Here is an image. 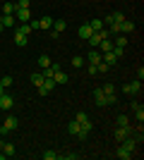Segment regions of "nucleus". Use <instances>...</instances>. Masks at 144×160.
Segmentation results:
<instances>
[{"mask_svg": "<svg viewBox=\"0 0 144 160\" xmlns=\"http://www.w3.org/2000/svg\"><path fill=\"white\" fill-rule=\"evenodd\" d=\"M132 31H135V22H130V19L120 22V33H132Z\"/></svg>", "mask_w": 144, "mask_h": 160, "instance_id": "nucleus-16", "label": "nucleus"}, {"mask_svg": "<svg viewBox=\"0 0 144 160\" xmlns=\"http://www.w3.org/2000/svg\"><path fill=\"white\" fill-rule=\"evenodd\" d=\"M113 53H115V58H123L125 48H118V46H113Z\"/></svg>", "mask_w": 144, "mask_h": 160, "instance_id": "nucleus-34", "label": "nucleus"}, {"mask_svg": "<svg viewBox=\"0 0 144 160\" xmlns=\"http://www.w3.org/2000/svg\"><path fill=\"white\" fill-rule=\"evenodd\" d=\"M67 132H70V134H75V136H77V132H79V124H77V120H72V122L67 124Z\"/></svg>", "mask_w": 144, "mask_h": 160, "instance_id": "nucleus-27", "label": "nucleus"}, {"mask_svg": "<svg viewBox=\"0 0 144 160\" xmlns=\"http://www.w3.org/2000/svg\"><path fill=\"white\" fill-rule=\"evenodd\" d=\"M17 129H19V120L14 115H7L5 122L0 124V134H10V132H17Z\"/></svg>", "mask_w": 144, "mask_h": 160, "instance_id": "nucleus-1", "label": "nucleus"}, {"mask_svg": "<svg viewBox=\"0 0 144 160\" xmlns=\"http://www.w3.org/2000/svg\"><path fill=\"white\" fill-rule=\"evenodd\" d=\"M12 108H14V98L7 96V93H3L0 96V110H12Z\"/></svg>", "mask_w": 144, "mask_h": 160, "instance_id": "nucleus-8", "label": "nucleus"}, {"mask_svg": "<svg viewBox=\"0 0 144 160\" xmlns=\"http://www.w3.org/2000/svg\"><path fill=\"white\" fill-rule=\"evenodd\" d=\"M87 72H89L91 77H96V74H99V69H96V65H89V67H87Z\"/></svg>", "mask_w": 144, "mask_h": 160, "instance_id": "nucleus-36", "label": "nucleus"}, {"mask_svg": "<svg viewBox=\"0 0 144 160\" xmlns=\"http://www.w3.org/2000/svg\"><path fill=\"white\" fill-rule=\"evenodd\" d=\"M55 86H58V84H55L53 79H43V84L39 86V93H41V96H48L51 91H55Z\"/></svg>", "mask_w": 144, "mask_h": 160, "instance_id": "nucleus-7", "label": "nucleus"}, {"mask_svg": "<svg viewBox=\"0 0 144 160\" xmlns=\"http://www.w3.org/2000/svg\"><path fill=\"white\" fill-rule=\"evenodd\" d=\"M91 129H94V124H91V120L87 117L84 122H79V132H77V136H79V139H87V136L91 134Z\"/></svg>", "mask_w": 144, "mask_h": 160, "instance_id": "nucleus-4", "label": "nucleus"}, {"mask_svg": "<svg viewBox=\"0 0 144 160\" xmlns=\"http://www.w3.org/2000/svg\"><path fill=\"white\" fill-rule=\"evenodd\" d=\"M101 91L106 93V98H108V105L118 103V88H115V84H110V81H106V84L101 86Z\"/></svg>", "mask_w": 144, "mask_h": 160, "instance_id": "nucleus-2", "label": "nucleus"}, {"mask_svg": "<svg viewBox=\"0 0 144 160\" xmlns=\"http://www.w3.org/2000/svg\"><path fill=\"white\" fill-rule=\"evenodd\" d=\"M82 65H84V58H82V55H77V58H72V67H75V69H79Z\"/></svg>", "mask_w": 144, "mask_h": 160, "instance_id": "nucleus-30", "label": "nucleus"}, {"mask_svg": "<svg viewBox=\"0 0 144 160\" xmlns=\"http://www.w3.org/2000/svg\"><path fill=\"white\" fill-rule=\"evenodd\" d=\"M94 103L99 108H106V105H108V98H106V93H103L101 88H96V91H94Z\"/></svg>", "mask_w": 144, "mask_h": 160, "instance_id": "nucleus-9", "label": "nucleus"}, {"mask_svg": "<svg viewBox=\"0 0 144 160\" xmlns=\"http://www.w3.org/2000/svg\"><path fill=\"white\" fill-rule=\"evenodd\" d=\"M39 24H41L43 31H48V29L53 27V17H43V19H39Z\"/></svg>", "mask_w": 144, "mask_h": 160, "instance_id": "nucleus-21", "label": "nucleus"}, {"mask_svg": "<svg viewBox=\"0 0 144 160\" xmlns=\"http://www.w3.org/2000/svg\"><path fill=\"white\" fill-rule=\"evenodd\" d=\"M87 60H89V65H99V62H101V53H99V48H91L89 55H87Z\"/></svg>", "mask_w": 144, "mask_h": 160, "instance_id": "nucleus-11", "label": "nucleus"}, {"mask_svg": "<svg viewBox=\"0 0 144 160\" xmlns=\"http://www.w3.org/2000/svg\"><path fill=\"white\" fill-rule=\"evenodd\" d=\"M0 151H3V155H5V158H12V155H14V143L3 141V148H0Z\"/></svg>", "mask_w": 144, "mask_h": 160, "instance_id": "nucleus-15", "label": "nucleus"}, {"mask_svg": "<svg viewBox=\"0 0 144 160\" xmlns=\"http://www.w3.org/2000/svg\"><path fill=\"white\" fill-rule=\"evenodd\" d=\"M29 81H31V84H34V86L39 88V86L43 84V74H41V72H34V74H29Z\"/></svg>", "mask_w": 144, "mask_h": 160, "instance_id": "nucleus-19", "label": "nucleus"}, {"mask_svg": "<svg viewBox=\"0 0 144 160\" xmlns=\"http://www.w3.org/2000/svg\"><path fill=\"white\" fill-rule=\"evenodd\" d=\"M29 5H31V0H17V2H14V7H17V10H27Z\"/></svg>", "mask_w": 144, "mask_h": 160, "instance_id": "nucleus-28", "label": "nucleus"}, {"mask_svg": "<svg viewBox=\"0 0 144 160\" xmlns=\"http://www.w3.org/2000/svg\"><path fill=\"white\" fill-rule=\"evenodd\" d=\"M77 33H79V38H89V36H91V33H94V31H91V27H89V24H87V22H84L82 27L77 29Z\"/></svg>", "mask_w": 144, "mask_h": 160, "instance_id": "nucleus-17", "label": "nucleus"}, {"mask_svg": "<svg viewBox=\"0 0 144 160\" xmlns=\"http://www.w3.org/2000/svg\"><path fill=\"white\" fill-rule=\"evenodd\" d=\"M53 81H55V84H62V86H65V84L70 81V77H67L65 72H62V69H58V72L53 74Z\"/></svg>", "mask_w": 144, "mask_h": 160, "instance_id": "nucleus-14", "label": "nucleus"}, {"mask_svg": "<svg viewBox=\"0 0 144 160\" xmlns=\"http://www.w3.org/2000/svg\"><path fill=\"white\" fill-rule=\"evenodd\" d=\"M75 120H77V124H79V122H84V120H87V112H77Z\"/></svg>", "mask_w": 144, "mask_h": 160, "instance_id": "nucleus-35", "label": "nucleus"}, {"mask_svg": "<svg viewBox=\"0 0 144 160\" xmlns=\"http://www.w3.org/2000/svg\"><path fill=\"white\" fill-rule=\"evenodd\" d=\"M87 24L91 27V31H101L103 29V19H91V22H87Z\"/></svg>", "mask_w": 144, "mask_h": 160, "instance_id": "nucleus-22", "label": "nucleus"}, {"mask_svg": "<svg viewBox=\"0 0 144 160\" xmlns=\"http://www.w3.org/2000/svg\"><path fill=\"white\" fill-rule=\"evenodd\" d=\"M0 160H5V155H3V151H0Z\"/></svg>", "mask_w": 144, "mask_h": 160, "instance_id": "nucleus-40", "label": "nucleus"}, {"mask_svg": "<svg viewBox=\"0 0 144 160\" xmlns=\"http://www.w3.org/2000/svg\"><path fill=\"white\" fill-rule=\"evenodd\" d=\"M29 27H31V31H39L41 24H39V19H34V22H29Z\"/></svg>", "mask_w": 144, "mask_h": 160, "instance_id": "nucleus-33", "label": "nucleus"}, {"mask_svg": "<svg viewBox=\"0 0 144 160\" xmlns=\"http://www.w3.org/2000/svg\"><path fill=\"white\" fill-rule=\"evenodd\" d=\"M123 93L125 96H139V93H142V81L135 79V81H130V84H125V86H123Z\"/></svg>", "mask_w": 144, "mask_h": 160, "instance_id": "nucleus-3", "label": "nucleus"}, {"mask_svg": "<svg viewBox=\"0 0 144 160\" xmlns=\"http://www.w3.org/2000/svg\"><path fill=\"white\" fill-rule=\"evenodd\" d=\"M39 67H41V69H46V67H51V58H48V55H41V58H39Z\"/></svg>", "mask_w": 144, "mask_h": 160, "instance_id": "nucleus-24", "label": "nucleus"}, {"mask_svg": "<svg viewBox=\"0 0 144 160\" xmlns=\"http://www.w3.org/2000/svg\"><path fill=\"white\" fill-rule=\"evenodd\" d=\"M14 10H17L14 2H5V5H3V14H14Z\"/></svg>", "mask_w": 144, "mask_h": 160, "instance_id": "nucleus-25", "label": "nucleus"}, {"mask_svg": "<svg viewBox=\"0 0 144 160\" xmlns=\"http://www.w3.org/2000/svg\"><path fill=\"white\" fill-rule=\"evenodd\" d=\"M14 19L17 22H29L31 19V10H29V7L27 10H14Z\"/></svg>", "mask_w": 144, "mask_h": 160, "instance_id": "nucleus-10", "label": "nucleus"}, {"mask_svg": "<svg viewBox=\"0 0 144 160\" xmlns=\"http://www.w3.org/2000/svg\"><path fill=\"white\" fill-rule=\"evenodd\" d=\"M27 36H24V33H19V31H14V46H17V48H24V46H27Z\"/></svg>", "mask_w": 144, "mask_h": 160, "instance_id": "nucleus-18", "label": "nucleus"}, {"mask_svg": "<svg viewBox=\"0 0 144 160\" xmlns=\"http://www.w3.org/2000/svg\"><path fill=\"white\" fill-rule=\"evenodd\" d=\"M130 134H132V124H127V127H115V141L120 143V141H125Z\"/></svg>", "mask_w": 144, "mask_h": 160, "instance_id": "nucleus-6", "label": "nucleus"}, {"mask_svg": "<svg viewBox=\"0 0 144 160\" xmlns=\"http://www.w3.org/2000/svg\"><path fill=\"white\" fill-rule=\"evenodd\" d=\"M115 124H118V127H127V124H130V120H127V115H118Z\"/></svg>", "mask_w": 144, "mask_h": 160, "instance_id": "nucleus-26", "label": "nucleus"}, {"mask_svg": "<svg viewBox=\"0 0 144 160\" xmlns=\"http://www.w3.org/2000/svg\"><path fill=\"white\" fill-rule=\"evenodd\" d=\"M0 86H3V88L12 86V77H3V79H0Z\"/></svg>", "mask_w": 144, "mask_h": 160, "instance_id": "nucleus-32", "label": "nucleus"}, {"mask_svg": "<svg viewBox=\"0 0 144 160\" xmlns=\"http://www.w3.org/2000/svg\"><path fill=\"white\" fill-rule=\"evenodd\" d=\"M132 110H135L137 122H142V120H144V105H142V103H137V100H132Z\"/></svg>", "mask_w": 144, "mask_h": 160, "instance_id": "nucleus-12", "label": "nucleus"}, {"mask_svg": "<svg viewBox=\"0 0 144 160\" xmlns=\"http://www.w3.org/2000/svg\"><path fill=\"white\" fill-rule=\"evenodd\" d=\"M3 93H5V88H3V86H0V96H3Z\"/></svg>", "mask_w": 144, "mask_h": 160, "instance_id": "nucleus-39", "label": "nucleus"}, {"mask_svg": "<svg viewBox=\"0 0 144 160\" xmlns=\"http://www.w3.org/2000/svg\"><path fill=\"white\" fill-rule=\"evenodd\" d=\"M137 77H139V81L144 79V67H142V65H139V69H137Z\"/></svg>", "mask_w": 144, "mask_h": 160, "instance_id": "nucleus-37", "label": "nucleus"}, {"mask_svg": "<svg viewBox=\"0 0 144 160\" xmlns=\"http://www.w3.org/2000/svg\"><path fill=\"white\" fill-rule=\"evenodd\" d=\"M96 69H99V74H108L110 72V65H108V62H99V65H96Z\"/></svg>", "mask_w": 144, "mask_h": 160, "instance_id": "nucleus-23", "label": "nucleus"}, {"mask_svg": "<svg viewBox=\"0 0 144 160\" xmlns=\"http://www.w3.org/2000/svg\"><path fill=\"white\" fill-rule=\"evenodd\" d=\"M0 22H3V27H5V29H12L14 24H17L14 14H3V17H0Z\"/></svg>", "mask_w": 144, "mask_h": 160, "instance_id": "nucleus-13", "label": "nucleus"}, {"mask_svg": "<svg viewBox=\"0 0 144 160\" xmlns=\"http://www.w3.org/2000/svg\"><path fill=\"white\" fill-rule=\"evenodd\" d=\"M43 160H58V153H55V151H46V153H43Z\"/></svg>", "mask_w": 144, "mask_h": 160, "instance_id": "nucleus-31", "label": "nucleus"}, {"mask_svg": "<svg viewBox=\"0 0 144 160\" xmlns=\"http://www.w3.org/2000/svg\"><path fill=\"white\" fill-rule=\"evenodd\" d=\"M3 31H5V27H3V22H0V33H3Z\"/></svg>", "mask_w": 144, "mask_h": 160, "instance_id": "nucleus-38", "label": "nucleus"}, {"mask_svg": "<svg viewBox=\"0 0 144 160\" xmlns=\"http://www.w3.org/2000/svg\"><path fill=\"white\" fill-rule=\"evenodd\" d=\"M65 29H67V22H65V19H53V27H51V36H60Z\"/></svg>", "mask_w": 144, "mask_h": 160, "instance_id": "nucleus-5", "label": "nucleus"}, {"mask_svg": "<svg viewBox=\"0 0 144 160\" xmlns=\"http://www.w3.org/2000/svg\"><path fill=\"white\" fill-rule=\"evenodd\" d=\"M115 36H118V38H115V46L118 48H125V46H127V38H125V36H120V33H115Z\"/></svg>", "mask_w": 144, "mask_h": 160, "instance_id": "nucleus-29", "label": "nucleus"}, {"mask_svg": "<svg viewBox=\"0 0 144 160\" xmlns=\"http://www.w3.org/2000/svg\"><path fill=\"white\" fill-rule=\"evenodd\" d=\"M113 46H115V43H113L110 38H103L101 43H99V48H101V53H108V50H113Z\"/></svg>", "mask_w": 144, "mask_h": 160, "instance_id": "nucleus-20", "label": "nucleus"}]
</instances>
